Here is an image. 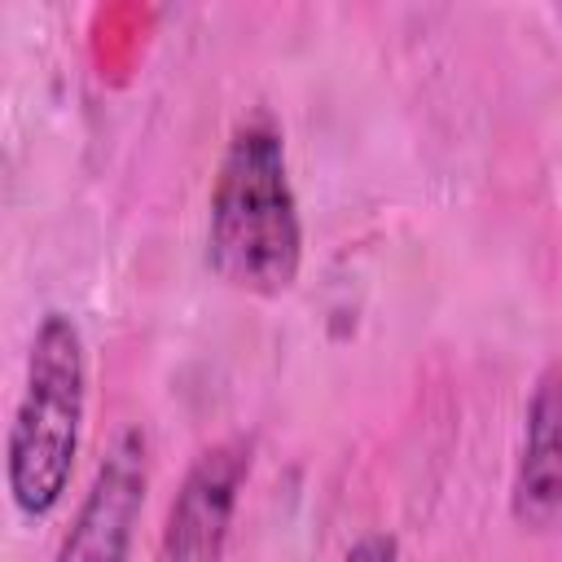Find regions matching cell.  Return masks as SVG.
<instances>
[{"mask_svg":"<svg viewBox=\"0 0 562 562\" xmlns=\"http://www.w3.org/2000/svg\"><path fill=\"white\" fill-rule=\"evenodd\" d=\"M211 272L259 299H277L303 268V220L285 171V145L272 123H241L220 158L206 224Z\"/></svg>","mask_w":562,"mask_h":562,"instance_id":"1","label":"cell"},{"mask_svg":"<svg viewBox=\"0 0 562 562\" xmlns=\"http://www.w3.org/2000/svg\"><path fill=\"white\" fill-rule=\"evenodd\" d=\"M88 404L83 334L66 312H44L26 356L22 400L9 426V496L26 518H44L61 505Z\"/></svg>","mask_w":562,"mask_h":562,"instance_id":"2","label":"cell"},{"mask_svg":"<svg viewBox=\"0 0 562 562\" xmlns=\"http://www.w3.org/2000/svg\"><path fill=\"white\" fill-rule=\"evenodd\" d=\"M149 487V448L140 430H123L92 474L88 496L57 549V562H127Z\"/></svg>","mask_w":562,"mask_h":562,"instance_id":"3","label":"cell"},{"mask_svg":"<svg viewBox=\"0 0 562 562\" xmlns=\"http://www.w3.org/2000/svg\"><path fill=\"white\" fill-rule=\"evenodd\" d=\"M246 470H250L246 443H215L189 465L167 509V522H162L158 562H215L220 558Z\"/></svg>","mask_w":562,"mask_h":562,"instance_id":"4","label":"cell"},{"mask_svg":"<svg viewBox=\"0 0 562 562\" xmlns=\"http://www.w3.org/2000/svg\"><path fill=\"white\" fill-rule=\"evenodd\" d=\"M509 509L527 531L562 527V364H549L527 400Z\"/></svg>","mask_w":562,"mask_h":562,"instance_id":"5","label":"cell"},{"mask_svg":"<svg viewBox=\"0 0 562 562\" xmlns=\"http://www.w3.org/2000/svg\"><path fill=\"white\" fill-rule=\"evenodd\" d=\"M342 562H400V544H395V536H386V531H369V536H360V540L347 549Z\"/></svg>","mask_w":562,"mask_h":562,"instance_id":"6","label":"cell"}]
</instances>
